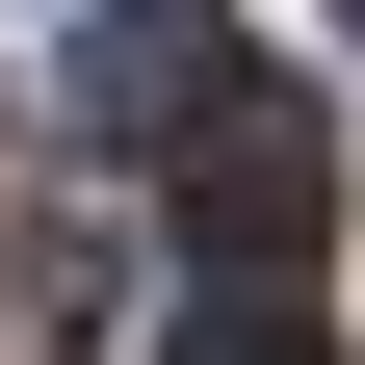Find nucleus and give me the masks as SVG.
<instances>
[{
    "label": "nucleus",
    "instance_id": "nucleus-1",
    "mask_svg": "<svg viewBox=\"0 0 365 365\" xmlns=\"http://www.w3.org/2000/svg\"><path fill=\"white\" fill-rule=\"evenodd\" d=\"M53 78H78V130H130V157H182V130L235 105L261 53H235V26H209V0H105V26H78Z\"/></svg>",
    "mask_w": 365,
    "mask_h": 365
},
{
    "label": "nucleus",
    "instance_id": "nucleus-2",
    "mask_svg": "<svg viewBox=\"0 0 365 365\" xmlns=\"http://www.w3.org/2000/svg\"><path fill=\"white\" fill-rule=\"evenodd\" d=\"M182 209L235 235V287H287V261H313V105H287V78H235V105L182 130Z\"/></svg>",
    "mask_w": 365,
    "mask_h": 365
},
{
    "label": "nucleus",
    "instance_id": "nucleus-4",
    "mask_svg": "<svg viewBox=\"0 0 365 365\" xmlns=\"http://www.w3.org/2000/svg\"><path fill=\"white\" fill-rule=\"evenodd\" d=\"M182 365H339V339H313L287 287H209V313H182Z\"/></svg>",
    "mask_w": 365,
    "mask_h": 365
},
{
    "label": "nucleus",
    "instance_id": "nucleus-3",
    "mask_svg": "<svg viewBox=\"0 0 365 365\" xmlns=\"http://www.w3.org/2000/svg\"><path fill=\"white\" fill-rule=\"evenodd\" d=\"M130 313V209H26V339H105Z\"/></svg>",
    "mask_w": 365,
    "mask_h": 365
}]
</instances>
